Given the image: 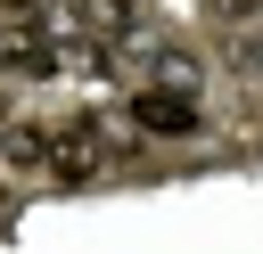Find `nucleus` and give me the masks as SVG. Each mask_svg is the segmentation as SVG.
<instances>
[{"label": "nucleus", "instance_id": "obj_4", "mask_svg": "<svg viewBox=\"0 0 263 254\" xmlns=\"http://www.w3.org/2000/svg\"><path fill=\"white\" fill-rule=\"evenodd\" d=\"M0 74H8V82H41V74H66V66H58V33H16V41L0 49Z\"/></svg>", "mask_w": 263, "mask_h": 254}, {"label": "nucleus", "instance_id": "obj_3", "mask_svg": "<svg viewBox=\"0 0 263 254\" xmlns=\"http://www.w3.org/2000/svg\"><path fill=\"white\" fill-rule=\"evenodd\" d=\"M16 172H49L58 164V123H41V115H25V123H8V147H0Z\"/></svg>", "mask_w": 263, "mask_h": 254}, {"label": "nucleus", "instance_id": "obj_7", "mask_svg": "<svg viewBox=\"0 0 263 254\" xmlns=\"http://www.w3.org/2000/svg\"><path fill=\"white\" fill-rule=\"evenodd\" d=\"M0 16H8L16 33H49V16H41V0H0Z\"/></svg>", "mask_w": 263, "mask_h": 254}, {"label": "nucleus", "instance_id": "obj_9", "mask_svg": "<svg viewBox=\"0 0 263 254\" xmlns=\"http://www.w3.org/2000/svg\"><path fill=\"white\" fill-rule=\"evenodd\" d=\"M0 147H8V115H0Z\"/></svg>", "mask_w": 263, "mask_h": 254}, {"label": "nucleus", "instance_id": "obj_2", "mask_svg": "<svg viewBox=\"0 0 263 254\" xmlns=\"http://www.w3.org/2000/svg\"><path fill=\"white\" fill-rule=\"evenodd\" d=\"M107 164H115L107 131H99L90 115H66V123H58V164H49V180H66V188H74V180H99Z\"/></svg>", "mask_w": 263, "mask_h": 254}, {"label": "nucleus", "instance_id": "obj_8", "mask_svg": "<svg viewBox=\"0 0 263 254\" xmlns=\"http://www.w3.org/2000/svg\"><path fill=\"white\" fill-rule=\"evenodd\" d=\"M238 74H263V33H238Z\"/></svg>", "mask_w": 263, "mask_h": 254}, {"label": "nucleus", "instance_id": "obj_1", "mask_svg": "<svg viewBox=\"0 0 263 254\" xmlns=\"http://www.w3.org/2000/svg\"><path fill=\"white\" fill-rule=\"evenodd\" d=\"M123 123H132V131H148V139H197V131H205L197 98H189V90H164V82L132 90V98H123Z\"/></svg>", "mask_w": 263, "mask_h": 254}, {"label": "nucleus", "instance_id": "obj_6", "mask_svg": "<svg viewBox=\"0 0 263 254\" xmlns=\"http://www.w3.org/2000/svg\"><path fill=\"white\" fill-rule=\"evenodd\" d=\"M205 16H214V25H255L263 0H205Z\"/></svg>", "mask_w": 263, "mask_h": 254}, {"label": "nucleus", "instance_id": "obj_5", "mask_svg": "<svg viewBox=\"0 0 263 254\" xmlns=\"http://www.w3.org/2000/svg\"><path fill=\"white\" fill-rule=\"evenodd\" d=\"M90 33H140V0H82L74 8Z\"/></svg>", "mask_w": 263, "mask_h": 254}]
</instances>
